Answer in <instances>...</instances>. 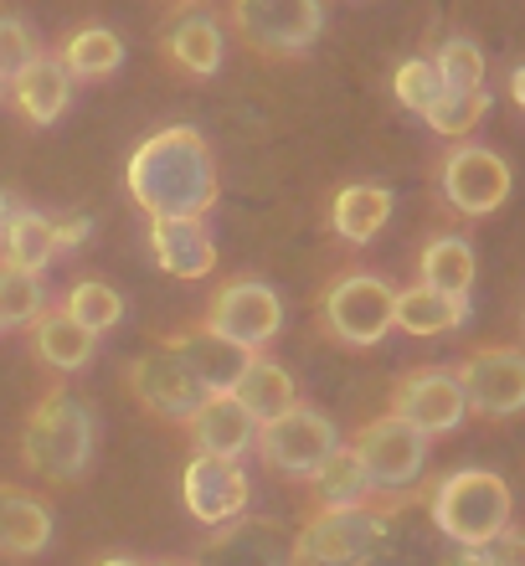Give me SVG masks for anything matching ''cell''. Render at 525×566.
Listing matches in <instances>:
<instances>
[{"label": "cell", "instance_id": "cell-1", "mask_svg": "<svg viewBox=\"0 0 525 566\" xmlns=\"http://www.w3.org/2000/svg\"><path fill=\"white\" fill-rule=\"evenodd\" d=\"M124 191L150 222L160 217H207L222 196L217 155L207 135L191 124H166L150 139H139L124 165Z\"/></svg>", "mask_w": 525, "mask_h": 566}, {"label": "cell", "instance_id": "cell-2", "mask_svg": "<svg viewBox=\"0 0 525 566\" xmlns=\"http://www.w3.org/2000/svg\"><path fill=\"white\" fill-rule=\"evenodd\" d=\"M93 448H98L93 412L67 387H46L21 422V463L46 484H73L88 474Z\"/></svg>", "mask_w": 525, "mask_h": 566}, {"label": "cell", "instance_id": "cell-3", "mask_svg": "<svg viewBox=\"0 0 525 566\" xmlns=\"http://www.w3.org/2000/svg\"><path fill=\"white\" fill-rule=\"evenodd\" d=\"M515 494L495 469H453L433 484V525L459 546L480 552L500 531H511Z\"/></svg>", "mask_w": 525, "mask_h": 566}, {"label": "cell", "instance_id": "cell-4", "mask_svg": "<svg viewBox=\"0 0 525 566\" xmlns=\"http://www.w3.org/2000/svg\"><path fill=\"white\" fill-rule=\"evenodd\" d=\"M387 515L391 505H315L288 541V556L294 566H366L387 541Z\"/></svg>", "mask_w": 525, "mask_h": 566}, {"label": "cell", "instance_id": "cell-5", "mask_svg": "<svg viewBox=\"0 0 525 566\" xmlns=\"http://www.w3.org/2000/svg\"><path fill=\"white\" fill-rule=\"evenodd\" d=\"M227 27L258 57H304L325 36V0H227Z\"/></svg>", "mask_w": 525, "mask_h": 566}, {"label": "cell", "instance_id": "cell-6", "mask_svg": "<svg viewBox=\"0 0 525 566\" xmlns=\"http://www.w3.org/2000/svg\"><path fill=\"white\" fill-rule=\"evenodd\" d=\"M391 310H397V289L381 273H335L319 294V325L350 350H371L387 340Z\"/></svg>", "mask_w": 525, "mask_h": 566}, {"label": "cell", "instance_id": "cell-7", "mask_svg": "<svg viewBox=\"0 0 525 566\" xmlns=\"http://www.w3.org/2000/svg\"><path fill=\"white\" fill-rule=\"evenodd\" d=\"M346 448L356 453V463L366 469V479H371L376 490H391V494H402L407 484H418V474L428 469V438H422L412 422L391 418V412L387 418L360 422Z\"/></svg>", "mask_w": 525, "mask_h": 566}, {"label": "cell", "instance_id": "cell-8", "mask_svg": "<svg viewBox=\"0 0 525 566\" xmlns=\"http://www.w3.org/2000/svg\"><path fill=\"white\" fill-rule=\"evenodd\" d=\"M253 448L263 453V463H269L273 474L309 479L319 463L340 448V432H335V422L325 418V412H315V407L300 402V407H288L284 418L258 422Z\"/></svg>", "mask_w": 525, "mask_h": 566}, {"label": "cell", "instance_id": "cell-9", "mask_svg": "<svg viewBox=\"0 0 525 566\" xmlns=\"http://www.w3.org/2000/svg\"><path fill=\"white\" fill-rule=\"evenodd\" d=\"M207 329H217L222 340L242 345V350H263V345L284 329V298L263 279H227L207 304Z\"/></svg>", "mask_w": 525, "mask_h": 566}, {"label": "cell", "instance_id": "cell-10", "mask_svg": "<svg viewBox=\"0 0 525 566\" xmlns=\"http://www.w3.org/2000/svg\"><path fill=\"white\" fill-rule=\"evenodd\" d=\"M438 186H443V201H449L459 217H490L511 201V160L495 155L490 145H453L438 165Z\"/></svg>", "mask_w": 525, "mask_h": 566}, {"label": "cell", "instance_id": "cell-11", "mask_svg": "<svg viewBox=\"0 0 525 566\" xmlns=\"http://www.w3.org/2000/svg\"><path fill=\"white\" fill-rule=\"evenodd\" d=\"M459 387L469 412L480 418H515L525 412V350L521 345H484L459 360Z\"/></svg>", "mask_w": 525, "mask_h": 566}, {"label": "cell", "instance_id": "cell-12", "mask_svg": "<svg viewBox=\"0 0 525 566\" xmlns=\"http://www.w3.org/2000/svg\"><path fill=\"white\" fill-rule=\"evenodd\" d=\"M160 57L186 77H217L227 57V36H222V15L207 11L201 0H176L170 15L160 21Z\"/></svg>", "mask_w": 525, "mask_h": 566}, {"label": "cell", "instance_id": "cell-13", "mask_svg": "<svg viewBox=\"0 0 525 566\" xmlns=\"http://www.w3.org/2000/svg\"><path fill=\"white\" fill-rule=\"evenodd\" d=\"M248 494H253V484H248V469H242V459H217V453H196L191 463H186V474H180V500H186V510H191L196 525H227L238 521V515H248Z\"/></svg>", "mask_w": 525, "mask_h": 566}, {"label": "cell", "instance_id": "cell-14", "mask_svg": "<svg viewBox=\"0 0 525 566\" xmlns=\"http://www.w3.org/2000/svg\"><path fill=\"white\" fill-rule=\"evenodd\" d=\"M391 418L412 422L422 438H438V432H453L469 418L464 387L453 371H407L391 381Z\"/></svg>", "mask_w": 525, "mask_h": 566}, {"label": "cell", "instance_id": "cell-15", "mask_svg": "<svg viewBox=\"0 0 525 566\" xmlns=\"http://www.w3.org/2000/svg\"><path fill=\"white\" fill-rule=\"evenodd\" d=\"M124 387H129V397H135L145 412H155V418H166V422H186L196 412V402L207 397L201 381L170 356L166 345H155V350H145V356L129 360Z\"/></svg>", "mask_w": 525, "mask_h": 566}, {"label": "cell", "instance_id": "cell-16", "mask_svg": "<svg viewBox=\"0 0 525 566\" xmlns=\"http://www.w3.org/2000/svg\"><path fill=\"white\" fill-rule=\"evenodd\" d=\"M191 566H294V556H288V536L273 521L238 515L227 525H211Z\"/></svg>", "mask_w": 525, "mask_h": 566}, {"label": "cell", "instance_id": "cell-17", "mask_svg": "<svg viewBox=\"0 0 525 566\" xmlns=\"http://www.w3.org/2000/svg\"><path fill=\"white\" fill-rule=\"evenodd\" d=\"M150 258L160 273L180 283H201L217 273V242L207 232V217H160L150 222Z\"/></svg>", "mask_w": 525, "mask_h": 566}, {"label": "cell", "instance_id": "cell-18", "mask_svg": "<svg viewBox=\"0 0 525 566\" xmlns=\"http://www.w3.org/2000/svg\"><path fill=\"white\" fill-rule=\"evenodd\" d=\"M160 345H166L170 356L201 381V391H232L238 387V376H242V366L253 360V350L222 340V335L207 329V325H191V329H180V335H166Z\"/></svg>", "mask_w": 525, "mask_h": 566}, {"label": "cell", "instance_id": "cell-19", "mask_svg": "<svg viewBox=\"0 0 525 566\" xmlns=\"http://www.w3.org/2000/svg\"><path fill=\"white\" fill-rule=\"evenodd\" d=\"M180 428H186L196 453H217V459H242L258 438V422L242 412V402L232 391H207Z\"/></svg>", "mask_w": 525, "mask_h": 566}, {"label": "cell", "instance_id": "cell-20", "mask_svg": "<svg viewBox=\"0 0 525 566\" xmlns=\"http://www.w3.org/2000/svg\"><path fill=\"white\" fill-rule=\"evenodd\" d=\"M6 93H11L15 114L42 129V124H57L62 114H67V98H73V77H67V67L57 62V52H36V62H31L27 73L15 77Z\"/></svg>", "mask_w": 525, "mask_h": 566}, {"label": "cell", "instance_id": "cell-21", "mask_svg": "<svg viewBox=\"0 0 525 566\" xmlns=\"http://www.w3.org/2000/svg\"><path fill=\"white\" fill-rule=\"evenodd\" d=\"M31 350H36V360H42V366H52L57 376H67V371H83V366L93 360L98 335L77 325L62 304H46V310L31 319Z\"/></svg>", "mask_w": 525, "mask_h": 566}, {"label": "cell", "instance_id": "cell-22", "mask_svg": "<svg viewBox=\"0 0 525 566\" xmlns=\"http://www.w3.org/2000/svg\"><path fill=\"white\" fill-rule=\"evenodd\" d=\"M464 319H469V294H443V289H428V283L397 289L391 329H402V335L433 340V335H449V329H459Z\"/></svg>", "mask_w": 525, "mask_h": 566}, {"label": "cell", "instance_id": "cell-23", "mask_svg": "<svg viewBox=\"0 0 525 566\" xmlns=\"http://www.w3.org/2000/svg\"><path fill=\"white\" fill-rule=\"evenodd\" d=\"M52 546V510L36 500V494L15 490V484H0V556H42Z\"/></svg>", "mask_w": 525, "mask_h": 566}, {"label": "cell", "instance_id": "cell-24", "mask_svg": "<svg viewBox=\"0 0 525 566\" xmlns=\"http://www.w3.org/2000/svg\"><path fill=\"white\" fill-rule=\"evenodd\" d=\"M232 397H238L242 412L253 422H273V418H284L288 407H300V387H294V376L284 371V360L263 356V350H253V360L242 366Z\"/></svg>", "mask_w": 525, "mask_h": 566}, {"label": "cell", "instance_id": "cell-25", "mask_svg": "<svg viewBox=\"0 0 525 566\" xmlns=\"http://www.w3.org/2000/svg\"><path fill=\"white\" fill-rule=\"evenodd\" d=\"M387 222H391V191H387V186H376V180H350V186H340V191H335V201H330V232L340 242L360 248V242H371Z\"/></svg>", "mask_w": 525, "mask_h": 566}, {"label": "cell", "instance_id": "cell-26", "mask_svg": "<svg viewBox=\"0 0 525 566\" xmlns=\"http://www.w3.org/2000/svg\"><path fill=\"white\" fill-rule=\"evenodd\" d=\"M62 253L57 242V217H42V211H15L11 222L0 227V263L21 273H46L52 258Z\"/></svg>", "mask_w": 525, "mask_h": 566}, {"label": "cell", "instance_id": "cell-27", "mask_svg": "<svg viewBox=\"0 0 525 566\" xmlns=\"http://www.w3.org/2000/svg\"><path fill=\"white\" fill-rule=\"evenodd\" d=\"M474 273H480V263H474L469 238H459V232H438V238L422 242L418 283L443 289V294H469V289H474Z\"/></svg>", "mask_w": 525, "mask_h": 566}, {"label": "cell", "instance_id": "cell-28", "mask_svg": "<svg viewBox=\"0 0 525 566\" xmlns=\"http://www.w3.org/2000/svg\"><path fill=\"white\" fill-rule=\"evenodd\" d=\"M57 62L67 67L73 83H98V77L119 73L124 42H119V31H108V27H77L62 36Z\"/></svg>", "mask_w": 525, "mask_h": 566}, {"label": "cell", "instance_id": "cell-29", "mask_svg": "<svg viewBox=\"0 0 525 566\" xmlns=\"http://www.w3.org/2000/svg\"><path fill=\"white\" fill-rule=\"evenodd\" d=\"M309 490H315V505L319 510H340V505H371L376 484L366 479V469L356 463V453H350V448H335L330 459L309 474Z\"/></svg>", "mask_w": 525, "mask_h": 566}, {"label": "cell", "instance_id": "cell-30", "mask_svg": "<svg viewBox=\"0 0 525 566\" xmlns=\"http://www.w3.org/2000/svg\"><path fill=\"white\" fill-rule=\"evenodd\" d=\"M62 310L73 314L83 329H93V335H108V329L124 319V298H119V289L104 279H77L73 289H67V298H62Z\"/></svg>", "mask_w": 525, "mask_h": 566}, {"label": "cell", "instance_id": "cell-31", "mask_svg": "<svg viewBox=\"0 0 525 566\" xmlns=\"http://www.w3.org/2000/svg\"><path fill=\"white\" fill-rule=\"evenodd\" d=\"M490 114V93L484 88H449L428 114V129L443 139H469Z\"/></svg>", "mask_w": 525, "mask_h": 566}, {"label": "cell", "instance_id": "cell-32", "mask_svg": "<svg viewBox=\"0 0 525 566\" xmlns=\"http://www.w3.org/2000/svg\"><path fill=\"white\" fill-rule=\"evenodd\" d=\"M391 93H397V104L402 108H412L418 119H428L433 104L449 93V83L438 77L433 57H407V62H397V73H391Z\"/></svg>", "mask_w": 525, "mask_h": 566}, {"label": "cell", "instance_id": "cell-33", "mask_svg": "<svg viewBox=\"0 0 525 566\" xmlns=\"http://www.w3.org/2000/svg\"><path fill=\"white\" fill-rule=\"evenodd\" d=\"M46 310L42 273H21L0 263V329H21Z\"/></svg>", "mask_w": 525, "mask_h": 566}, {"label": "cell", "instance_id": "cell-34", "mask_svg": "<svg viewBox=\"0 0 525 566\" xmlns=\"http://www.w3.org/2000/svg\"><path fill=\"white\" fill-rule=\"evenodd\" d=\"M433 67L449 88H484V52L469 36H443V46L433 52Z\"/></svg>", "mask_w": 525, "mask_h": 566}, {"label": "cell", "instance_id": "cell-35", "mask_svg": "<svg viewBox=\"0 0 525 566\" xmlns=\"http://www.w3.org/2000/svg\"><path fill=\"white\" fill-rule=\"evenodd\" d=\"M36 52H42V46H36V36H31L27 21L11 15V11H0V93L11 88L15 77L36 62Z\"/></svg>", "mask_w": 525, "mask_h": 566}, {"label": "cell", "instance_id": "cell-36", "mask_svg": "<svg viewBox=\"0 0 525 566\" xmlns=\"http://www.w3.org/2000/svg\"><path fill=\"white\" fill-rule=\"evenodd\" d=\"M480 552H484V566H525V536L521 531H500Z\"/></svg>", "mask_w": 525, "mask_h": 566}, {"label": "cell", "instance_id": "cell-37", "mask_svg": "<svg viewBox=\"0 0 525 566\" xmlns=\"http://www.w3.org/2000/svg\"><path fill=\"white\" fill-rule=\"evenodd\" d=\"M88 217H57V242H62V253L67 248H83V238H88Z\"/></svg>", "mask_w": 525, "mask_h": 566}, {"label": "cell", "instance_id": "cell-38", "mask_svg": "<svg viewBox=\"0 0 525 566\" xmlns=\"http://www.w3.org/2000/svg\"><path fill=\"white\" fill-rule=\"evenodd\" d=\"M511 104L525 114V62H521V67H515V73H511Z\"/></svg>", "mask_w": 525, "mask_h": 566}, {"label": "cell", "instance_id": "cell-39", "mask_svg": "<svg viewBox=\"0 0 525 566\" xmlns=\"http://www.w3.org/2000/svg\"><path fill=\"white\" fill-rule=\"evenodd\" d=\"M15 211H21V207H11V196H0V227H6V222H11V217H15Z\"/></svg>", "mask_w": 525, "mask_h": 566}, {"label": "cell", "instance_id": "cell-40", "mask_svg": "<svg viewBox=\"0 0 525 566\" xmlns=\"http://www.w3.org/2000/svg\"><path fill=\"white\" fill-rule=\"evenodd\" d=\"M98 566H145V562H135V556H104Z\"/></svg>", "mask_w": 525, "mask_h": 566}, {"label": "cell", "instance_id": "cell-41", "mask_svg": "<svg viewBox=\"0 0 525 566\" xmlns=\"http://www.w3.org/2000/svg\"><path fill=\"white\" fill-rule=\"evenodd\" d=\"M155 566H191V562H155Z\"/></svg>", "mask_w": 525, "mask_h": 566}]
</instances>
